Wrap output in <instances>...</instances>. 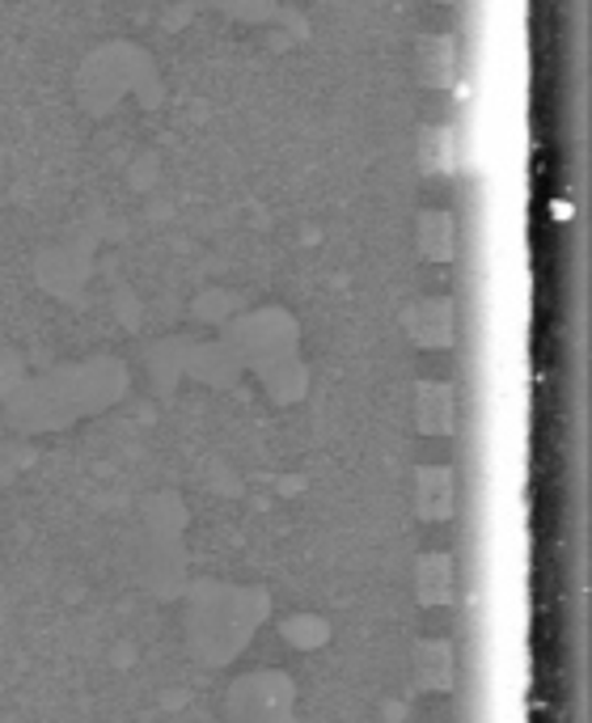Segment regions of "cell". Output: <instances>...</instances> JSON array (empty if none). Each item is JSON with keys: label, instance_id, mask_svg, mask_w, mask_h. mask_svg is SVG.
Segmentation results:
<instances>
[{"label": "cell", "instance_id": "6da1fadb", "mask_svg": "<svg viewBox=\"0 0 592 723\" xmlns=\"http://www.w3.org/2000/svg\"><path fill=\"white\" fill-rule=\"evenodd\" d=\"M415 508L428 520L449 517V508H453V474L449 470H423L419 474V492H415Z\"/></svg>", "mask_w": 592, "mask_h": 723}, {"label": "cell", "instance_id": "277c9868", "mask_svg": "<svg viewBox=\"0 0 592 723\" xmlns=\"http://www.w3.org/2000/svg\"><path fill=\"white\" fill-rule=\"evenodd\" d=\"M419 596H423L428 605H444V601L453 596V568H449L444 554H428V559L419 563Z\"/></svg>", "mask_w": 592, "mask_h": 723}, {"label": "cell", "instance_id": "7a4b0ae2", "mask_svg": "<svg viewBox=\"0 0 592 723\" xmlns=\"http://www.w3.org/2000/svg\"><path fill=\"white\" fill-rule=\"evenodd\" d=\"M415 681L423 690H444L453 681V651L444 644H423L415 651Z\"/></svg>", "mask_w": 592, "mask_h": 723}, {"label": "cell", "instance_id": "3957f363", "mask_svg": "<svg viewBox=\"0 0 592 723\" xmlns=\"http://www.w3.org/2000/svg\"><path fill=\"white\" fill-rule=\"evenodd\" d=\"M415 411H419V428L428 432H449L453 428V393L440 386H423L415 398Z\"/></svg>", "mask_w": 592, "mask_h": 723}]
</instances>
